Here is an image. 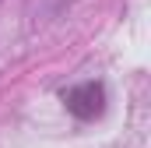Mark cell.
<instances>
[{"label": "cell", "instance_id": "6da1fadb", "mask_svg": "<svg viewBox=\"0 0 151 148\" xmlns=\"http://www.w3.org/2000/svg\"><path fill=\"white\" fill-rule=\"evenodd\" d=\"M63 102H67V110L74 113V116L91 120V116H99V113L106 110V92H102V85L88 81V85H77L70 92H63Z\"/></svg>", "mask_w": 151, "mask_h": 148}]
</instances>
